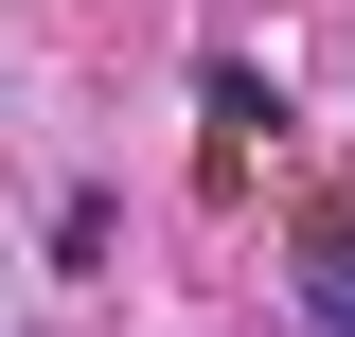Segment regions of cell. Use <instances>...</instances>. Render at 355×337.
Instances as JSON below:
<instances>
[{
  "mask_svg": "<svg viewBox=\"0 0 355 337\" xmlns=\"http://www.w3.org/2000/svg\"><path fill=\"white\" fill-rule=\"evenodd\" d=\"M196 107H214V142H266V125H284V89H266L249 53H214V71H196Z\"/></svg>",
  "mask_w": 355,
  "mask_h": 337,
  "instance_id": "6da1fadb",
  "label": "cell"
},
{
  "mask_svg": "<svg viewBox=\"0 0 355 337\" xmlns=\"http://www.w3.org/2000/svg\"><path fill=\"white\" fill-rule=\"evenodd\" d=\"M302 320L355 337V231H302Z\"/></svg>",
  "mask_w": 355,
  "mask_h": 337,
  "instance_id": "7a4b0ae2",
  "label": "cell"
}]
</instances>
